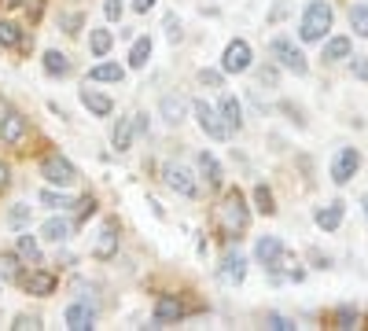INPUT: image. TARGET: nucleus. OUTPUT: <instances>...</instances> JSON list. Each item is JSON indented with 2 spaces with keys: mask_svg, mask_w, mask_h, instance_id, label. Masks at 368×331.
I'll return each instance as SVG.
<instances>
[{
  "mask_svg": "<svg viewBox=\"0 0 368 331\" xmlns=\"http://www.w3.org/2000/svg\"><path fill=\"white\" fill-rule=\"evenodd\" d=\"M147 59H151V37H136L133 48H129V67L140 70V67H147Z\"/></svg>",
  "mask_w": 368,
  "mask_h": 331,
  "instance_id": "nucleus-20",
  "label": "nucleus"
},
{
  "mask_svg": "<svg viewBox=\"0 0 368 331\" xmlns=\"http://www.w3.org/2000/svg\"><path fill=\"white\" fill-rule=\"evenodd\" d=\"M254 258L265 265L273 276H280V265H284V243H280L276 236H262L254 247Z\"/></svg>",
  "mask_w": 368,
  "mask_h": 331,
  "instance_id": "nucleus-6",
  "label": "nucleus"
},
{
  "mask_svg": "<svg viewBox=\"0 0 368 331\" xmlns=\"http://www.w3.org/2000/svg\"><path fill=\"white\" fill-rule=\"evenodd\" d=\"M184 111H188V100H184L181 92H170V96H162V118H166L170 125H177L184 118Z\"/></svg>",
  "mask_w": 368,
  "mask_h": 331,
  "instance_id": "nucleus-13",
  "label": "nucleus"
},
{
  "mask_svg": "<svg viewBox=\"0 0 368 331\" xmlns=\"http://www.w3.org/2000/svg\"><path fill=\"white\" fill-rule=\"evenodd\" d=\"M269 56H273L280 67H287L291 74H298V78L309 70V63H306V56H302V48H295L287 37H276L273 45H269Z\"/></svg>",
  "mask_w": 368,
  "mask_h": 331,
  "instance_id": "nucleus-4",
  "label": "nucleus"
},
{
  "mask_svg": "<svg viewBox=\"0 0 368 331\" xmlns=\"http://www.w3.org/2000/svg\"><path fill=\"white\" fill-rule=\"evenodd\" d=\"M199 81L210 85V89H221V74L218 70H199Z\"/></svg>",
  "mask_w": 368,
  "mask_h": 331,
  "instance_id": "nucleus-36",
  "label": "nucleus"
},
{
  "mask_svg": "<svg viewBox=\"0 0 368 331\" xmlns=\"http://www.w3.org/2000/svg\"><path fill=\"white\" fill-rule=\"evenodd\" d=\"M188 313L184 309L181 298H173V295H162L159 302H155V328H166V324H177V320Z\"/></svg>",
  "mask_w": 368,
  "mask_h": 331,
  "instance_id": "nucleus-9",
  "label": "nucleus"
},
{
  "mask_svg": "<svg viewBox=\"0 0 368 331\" xmlns=\"http://www.w3.org/2000/svg\"><path fill=\"white\" fill-rule=\"evenodd\" d=\"M41 173H45L48 184H59V188H70L74 180H78V169H74L63 155H48L45 162H41Z\"/></svg>",
  "mask_w": 368,
  "mask_h": 331,
  "instance_id": "nucleus-5",
  "label": "nucleus"
},
{
  "mask_svg": "<svg viewBox=\"0 0 368 331\" xmlns=\"http://www.w3.org/2000/svg\"><path fill=\"white\" fill-rule=\"evenodd\" d=\"M192 111H196V122H199V129L210 136V140H229V133H232V125L221 118L218 111L207 103V100H196L192 103Z\"/></svg>",
  "mask_w": 368,
  "mask_h": 331,
  "instance_id": "nucleus-3",
  "label": "nucleus"
},
{
  "mask_svg": "<svg viewBox=\"0 0 368 331\" xmlns=\"http://www.w3.org/2000/svg\"><path fill=\"white\" fill-rule=\"evenodd\" d=\"M45 74H52V78H67L70 74V59L63 56V52H45Z\"/></svg>",
  "mask_w": 368,
  "mask_h": 331,
  "instance_id": "nucleus-19",
  "label": "nucleus"
},
{
  "mask_svg": "<svg viewBox=\"0 0 368 331\" xmlns=\"http://www.w3.org/2000/svg\"><path fill=\"white\" fill-rule=\"evenodd\" d=\"M136 133H147V114H136Z\"/></svg>",
  "mask_w": 368,
  "mask_h": 331,
  "instance_id": "nucleus-45",
  "label": "nucleus"
},
{
  "mask_svg": "<svg viewBox=\"0 0 368 331\" xmlns=\"http://www.w3.org/2000/svg\"><path fill=\"white\" fill-rule=\"evenodd\" d=\"M162 173H166V184H170L173 191H181L184 199H196V195H199V184L192 180V173H188L184 166H166Z\"/></svg>",
  "mask_w": 368,
  "mask_h": 331,
  "instance_id": "nucleus-10",
  "label": "nucleus"
},
{
  "mask_svg": "<svg viewBox=\"0 0 368 331\" xmlns=\"http://www.w3.org/2000/svg\"><path fill=\"white\" fill-rule=\"evenodd\" d=\"M23 136H26V118H23V114H8L4 125H0V140H4V144H19Z\"/></svg>",
  "mask_w": 368,
  "mask_h": 331,
  "instance_id": "nucleus-15",
  "label": "nucleus"
},
{
  "mask_svg": "<svg viewBox=\"0 0 368 331\" xmlns=\"http://www.w3.org/2000/svg\"><path fill=\"white\" fill-rule=\"evenodd\" d=\"M19 254L30 261H41V250H37V239L34 236H19Z\"/></svg>",
  "mask_w": 368,
  "mask_h": 331,
  "instance_id": "nucleus-31",
  "label": "nucleus"
},
{
  "mask_svg": "<svg viewBox=\"0 0 368 331\" xmlns=\"http://www.w3.org/2000/svg\"><path fill=\"white\" fill-rule=\"evenodd\" d=\"M133 8H136V12H151V8H155V0H133Z\"/></svg>",
  "mask_w": 368,
  "mask_h": 331,
  "instance_id": "nucleus-44",
  "label": "nucleus"
},
{
  "mask_svg": "<svg viewBox=\"0 0 368 331\" xmlns=\"http://www.w3.org/2000/svg\"><path fill=\"white\" fill-rule=\"evenodd\" d=\"M258 81H262V85H269V89H273V85H276V70H273V67H265L262 74H258Z\"/></svg>",
  "mask_w": 368,
  "mask_h": 331,
  "instance_id": "nucleus-41",
  "label": "nucleus"
},
{
  "mask_svg": "<svg viewBox=\"0 0 368 331\" xmlns=\"http://www.w3.org/2000/svg\"><path fill=\"white\" fill-rule=\"evenodd\" d=\"M26 291L30 295H52L56 291V276L52 273H30L26 276Z\"/></svg>",
  "mask_w": 368,
  "mask_h": 331,
  "instance_id": "nucleus-18",
  "label": "nucleus"
},
{
  "mask_svg": "<svg viewBox=\"0 0 368 331\" xmlns=\"http://www.w3.org/2000/svg\"><path fill=\"white\" fill-rule=\"evenodd\" d=\"M81 103H85V107H89V111L96 114V118H107V114H111V111H114V103H111V100H107V96H103V92H96V89H81Z\"/></svg>",
  "mask_w": 368,
  "mask_h": 331,
  "instance_id": "nucleus-14",
  "label": "nucleus"
},
{
  "mask_svg": "<svg viewBox=\"0 0 368 331\" xmlns=\"http://www.w3.org/2000/svg\"><path fill=\"white\" fill-rule=\"evenodd\" d=\"M92 320H96V313L89 309V302H74V306L67 309V328H70V331H89Z\"/></svg>",
  "mask_w": 368,
  "mask_h": 331,
  "instance_id": "nucleus-12",
  "label": "nucleus"
},
{
  "mask_svg": "<svg viewBox=\"0 0 368 331\" xmlns=\"http://www.w3.org/2000/svg\"><path fill=\"white\" fill-rule=\"evenodd\" d=\"M4 184H8V166L0 162V188H4Z\"/></svg>",
  "mask_w": 368,
  "mask_h": 331,
  "instance_id": "nucleus-47",
  "label": "nucleus"
},
{
  "mask_svg": "<svg viewBox=\"0 0 368 331\" xmlns=\"http://www.w3.org/2000/svg\"><path fill=\"white\" fill-rule=\"evenodd\" d=\"M133 133H136V122H133V118H122V122L114 125V147H118V151H129Z\"/></svg>",
  "mask_w": 368,
  "mask_h": 331,
  "instance_id": "nucleus-21",
  "label": "nucleus"
},
{
  "mask_svg": "<svg viewBox=\"0 0 368 331\" xmlns=\"http://www.w3.org/2000/svg\"><path fill=\"white\" fill-rule=\"evenodd\" d=\"M331 4L328 0H313L306 8V15H302V26H298V37L302 41H324V34L331 30Z\"/></svg>",
  "mask_w": 368,
  "mask_h": 331,
  "instance_id": "nucleus-1",
  "label": "nucleus"
},
{
  "mask_svg": "<svg viewBox=\"0 0 368 331\" xmlns=\"http://www.w3.org/2000/svg\"><path fill=\"white\" fill-rule=\"evenodd\" d=\"M125 70L118 67V63H100V67L89 70V81H122Z\"/></svg>",
  "mask_w": 368,
  "mask_h": 331,
  "instance_id": "nucleus-23",
  "label": "nucleus"
},
{
  "mask_svg": "<svg viewBox=\"0 0 368 331\" xmlns=\"http://www.w3.org/2000/svg\"><path fill=\"white\" fill-rule=\"evenodd\" d=\"M63 26H67V34H78V26H81V15H67V19H63Z\"/></svg>",
  "mask_w": 368,
  "mask_h": 331,
  "instance_id": "nucleus-42",
  "label": "nucleus"
},
{
  "mask_svg": "<svg viewBox=\"0 0 368 331\" xmlns=\"http://www.w3.org/2000/svg\"><path fill=\"white\" fill-rule=\"evenodd\" d=\"M221 114H225V122H229V125H236V129L243 125V107H240L236 96H225V100H221Z\"/></svg>",
  "mask_w": 368,
  "mask_h": 331,
  "instance_id": "nucleus-25",
  "label": "nucleus"
},
{
  "mask_svg": "<svg viewBox=\"0 0 368 331\" xmlns=\"http://www.w3.org/2000/svg\"><path fill=\"white\" fill-rule=\"evenodd\" d=\"M41 239H48V243H63V239H70V221H63V217H48L45 225H41Z\"/></svg>",
  "mask_w": 368,
  "mask_h": 331,
  "instance_id": "nucleus-16",
  "label": "nucleus"
},
{
  "mask_svg": "<svg viewBox=\"0 0 368 331\" xmlns=\"http://www.w3.org/2000/svg\"><path fill=\"white\" fill-rule=\"evenodd\" d=\"M0 276H4V280H15V276H19L15 254H0Z\"/></svg>",
  "mask_w": 368,
  "mask_h": 331,
  "instance_id": "nucleus-33",
  "label": "nucleus"
},
{
  "mask_svg": "<svg viewBox=\"0 0 368 331\" xmlns=\"http://www.w3.org/2000/svg\"><path fill=\"white\" fill-rule=\"evenodd\" d=\"M317 225L324 228V232H335L343 225V202H328V206H320L317 210Z\"/></svg>",
  "mask_w": 368,
  "mask_h": 331,
  "instance_id": "nucleus-17",
  "label": "nucleus"
},
{
  "mask_svg": "<svg viewBox=\"0 0 368 331\" xmlns=\"http://www.w3.org/2000/svg\"><path fill=\"white\" fill-rule=\"evenodd\" d=\"M265 324H269V328H276V331H291V328H295V324H291V320H287V317H276V313H273V317H269V320H265Z\"/></svg>",
  "mask_w": 368,
  "mask_h": 331,
  "instance_id": "nucleus-38",
  "label": "nucleus"
},
{
  "mask_svg": "<svg viewBox=\"0 0 368 331\" xmlns=\"http://www.w3.org/2000/svg\"><path fill=\"white\" fill-rule=\"evenodd\" d=\"M0 4H4V8H19L23 0H0Z\"/></svg>",
  "mask_w": 368,
  "mask_h": 331,
  "instance_id": "nucleus-48",
  "label": "nucleus"
},
{
  "mask_svg": "<svg viewBox=\"0 0 368 331\" xmlns=\"http://www.w3.org/2000/svg\"><path fill=\"white\" fill-rule=\"evenodd\" d=\"M0 45L19 48V45H23V30H19L15 23H0Z\"/></svg>",
  "mask_w": 368,
  "mask_h": 331,
  "instance_id": "nucleus-29",
  "label": "nucleus"
},
{
  "mask_svg": "<svg viewBox=\"0 0 368 331\" xmlns=\"http://www.w3.org/2000/svg\"><path fill=\"white\" fill-rule=\"evenodd\" d=\"M247 276V261L240 258V254H229V258L221 261V269H218V280L225 284V287H236Z\"/></svg>",
  "mask_w": 368,
  "mask_h": 331,
  "instance_id": "nucleus-11",
  "label": "nucleus"
},
{
  "mask_svg": "<svg viewBox=\"0 0 368 331\" xmlns=\"http://www.w3.org/2000/svg\"><path fill=\"white\" fill-rule=\"evenodd\" d=\"M92 210H96V202H92L89 195H85V199L78 202V221H85V217H89V213H92Z\"/></svg>",
  "mask_w": 368,
  "mask_h": 331,
  "instance_id": "nucleus-39",
  "label": "nucleus"
},
{
  "mask_svg": "<svg viewBox=\"0 0 368 331\" xmlns=\"http://www.w3.org/2000/svg\"><path fill=\"white\" fill-rule=\"evenodd\" d=\"M335 320H339L335 328H354V324H357V313H350V309H339V313H335Z\"/></svg>",
  "mask_w": 368,
  "mask_h": 331,
  "instance_id": "nucleus-37",
  "label": "nucleus"
},
{
  "mask_svg": "<svg viewBox=\"0 0 368 331\" xmlns=\"http://www.w3.org/2000/svg\"><path fill=\"white\" fill-rule=\"evenodd\" d=\"M218 221H221V232H225V236H236V232H243L247 221H251V213H247V202H243V195H240L236 188L221 199Z\"/></svg>",
  "mask_w": 368,
  "mask_h": 331,
  "instance_id": "nucleus-2",
  "label": "nucleus"
},
{
  "mask_svg": "<svg viewBox=\"0 0 368 331\" xmlns=\"http://www.w3.org/2000/svg\"><path fill=\"white\" fill-rule=\"evenodd\" d=\"M111 30H92V37H89V48H92V56H107L111 52Z\"/></svg>",
  "mask_w": 368,
  "mask_h": 331,
  "instance_id": "nucleus-28",
  "label": "nucleus"
},
{
  "mask_svg": "<svg viewBox=\"0 0 368 331\" xmlns=\"http://www.w3.org/2000/svg\"><path fill=\"white\" fill-rule=\"evenodd\" d=\"M361 206H365V213H368V195H365V199H361Z\"/></svg>",
  "mask_w": 368,
  "mask_h": 331,
  "instance_id": "nucleus-49",
  "label": "nucleus"
},
{
  "mask_svg": "<svg viewBox=\"0 0 368 331\" xmlns=\"http://www.w3.org/2000/svg\"><path fill=\"white\" fill-rule=\"evenodd\" d=\"M8 221H12L15 228H23L26 221H30V206H23V202H19V206H15L12 213H8Z\"/></svg>",
  "mask_w": 368,
  "mask_h": 331,
  "instance_id": "nucleus-34",
  "label": "nucleus"
},
{
  "mask_svg": "<svg viewBox=\"0 0 368 331\" xmlns=\"http://www.w3.org/2000/svg\"><path fill=\"white\" fill-rule=\"evenodd\" d=\"M221 70H225V74H243V70H251V45H247V41H232V45L225 48Z\"/></svg>",
  "mask_w": 368,
  "mask_h": 331,
  "instance_id": "nucleus-7",
  "label": "nucleus"
},
{
  "mask_svg": "<svg viewBox=\"0 0 368 331\" xmlns=\"http://www.w3.org/2000/svg\"><path fill=\"white\" fill-rule=\"evenodd\" d=\"M354 74H357L361 81H368V63H365V59H361V63H354Z\"/></svg>",
  "mask_w": 368,
  "mask_h": 331,
  "instance_id": "nucleus-43",
  "label": "nucleus"
},
{
  "mask_svg": "<svg viewBox=\"0 0 368 331\" xmlns=\"http://www.w3.org/2000/svg\"><path fill=\"white\" fill-rule=\"evenodd\" d=\"M41 202L52 206V210H67V206H70V199L63 195V191H41Z\"/></svg>",
  "mask_w": 368,
  "mask_h": 331,
  "instance_id": "nucleus-32",
  "label": "nucleus"
},
{
  "mask_svg": "<svg viewBox=\"0 0 368 331\" xmlns=\"http://www.w3.org/2000/svg\"><path fill=\"white\" fill-rule=\"evenodd\" d=\"M357 166H361L357 147H339V155H335V162H331V180L335 184H346V180L357 173Z\"/></svg>",
  "mask_w": 368,
  "mask_h": 331,
  "instance_id": "nucleus-8",
  "label": "nucleus"
},
{
  "mask_svg": "<svg viewBox=\"0 0 368 331\" xmlns=\"http://www.w3.org/2000/svg\"><path fill=\"white\" fill-rule=\"evenodd\" d=\"M12 328H15V331H26V328H41V320H37V317H19Z\"/></svg>",
  "mask_w": 368,
  "mask_h": 331,
  "instance_id": "nucleus-40",
  "label": "nucleus"
},
{
  "mask_svg": "<svg viewBox=\"0 0 368 331\" xmlns=\"http://www.w3.org/2000/svg\"><path fill=\"white\" fill-rule=\"evenodd\" d=\"M114 250H118V236H114V228L107 225L100 232V239H96V258H111Z\"/></svg>",
  "mask_w": 368,
  "mask_h": 331,
  "instance_id": "nucleus-26",
  "label": "nucleus"
},
{
  "mask_svg": "<svg viewBox=\"0 0 368 331\" xmlns=\"http://www.w3.org/2000/svg\"><path fill=\"white\" fill-rule=\"evenodd\" d=\"M254 202H258V210H262V213H273V210H276V206H273V191H269L265 184L254 188Z\"/></svg>",
  "mask_w": 368,
  "mask_h": 331,
  "instance_id": "nucleus-30",
  "label": "nucleus"
},
{
  "mask_svg": "<svg viewBox=\"0 0 368 331\" xmlns=\"http://www.w3.org/2000/svg\"><path fill=\"white\" fill-rule=\"evenodd\" d=\"M103 15L111 19V23H114V19H122V0H103Z\"/></svg>",
  "mask_w": 368,
  "mask_h": 331,
  "instance_id": "nucleus-35",
  "label": "nucleus"
},
{
  "mask_svg": "<svg viewBox=\"0 0 368 331\" xmlns=\"http://www.w3.org/2000/svg\"><path fill=\"white\" fill-rule=\"evenodd\" d=\"M350 26L357 37H368V4H354L350 8Z\"/></svg>",
  "mask_w": 368,
  "mask_h": 331,
  "instance_id": "nucleus-27",
  "label": "nucleus"
},
{
  "mask_svg": "<svg viewBox=\"0 0 368 331\" xmlns=\"http://www.w3.org/2000/svg\"><path fill=\"white\" fill-rule=\"evenodd\" d=\"M350 56V37H331L328 45H324V59L328 63H339Z\"/></svg>",
  "mask_w": 368,
  "mask_h": 331,
  "instance_id": "nucleus-24",
  "label": "nucleus"
},
{
  "mask_svg": "<svg viewBox=\"0 0 368 331\" xmlns=\"http://www.w3.org/2000/svg\"><path fill=\"white\" fill-rule=\"evenodd\" d=\"M8 114H12V111H8V103L0 100V125H4V118H8Z\"/></svg>",
  "mask_w": 368,
  "mask_h": 331,
  "instance_id": "nucleus-46",
  "label": "nucleus"
},
{
  "mask_svg": "<svg viewBox=\"0 0 368 331\" xmlns=\"http://www.w3.org/2000/svg\"><path fill=\"white\" fill-rule=\"evenodd\" d=\"M199 169H203V177H207V184H214V188L221 184V162H218L210 151L199 155Z\"/></svg>",
  "mask_w": 368,
  "mask_h": 331,
  "instance_id": "nucleus-22",
  "label": "nucleus"
}]
</instances>
